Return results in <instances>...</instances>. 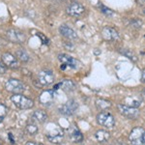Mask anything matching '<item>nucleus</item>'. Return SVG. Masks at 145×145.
Masks as SVG:
<instances>
[{"label": "nucleus", "mask_w": 145, "mask_h": 145, "mask_svg": "<svg viewBox=\"0 0 145 145\" xmlns=\"http://www.w3.org/2000/svg\"><path fill=\"white\" fill-rule=\"evenodd\" d=\"M117 108L121 115H123L124 117H127L129 119H135L138 117L139 115L138 109L135 108V107H131L125 106V105H118Z\"/></svg>", "instance_id": "6"}, {"label": "nucleus", "mask_w": 145, "mask_h": 145, "mask_svg": "<svg viewBox=\"0 0 145 145\" xmlns=\"http://www.w3.org/2000/svg\"><path fill=\"white\" fill-rule=\"evenodd\" d=\"M70 137H71L72 141L74 142V143H80L83 140V135L78 129H72L71 133H70Z\"/></svg>", "instance_id": "18"}, {"label": "nucleus", "mask_w": 145, "mask_h": 145, "mask_svg": "<svg viewBox=\"0 0 145 145\" xmlns=\"http://www.w3.org/2000/svg\"><path fill=\"white\" fill-rule=\"evenodd\" d=\"M124 102H125V104L123 105L131 107H135V108H137V106H139L141 105V99L139 97H137V96H128L124 100Z\"/></svg>", "instance_id": "17"}, {"label": "nucleus", "mask_w": 145, "mask_h": 145, "mask_svg": "<svg viewBox=\"0 0 145 145\" xmlns=\"http://www.w3.org/2000/svg\"><path fill=\"white\" fill-rule=\"evenodd\" d=\"M119 52H120L121 54H123L124 56H126V57H128L129 59L132 60V61H134V62L137 61V54H135L134 51L129 50V48H120V50H119Z\"/></svg>", "instance_id": "22"}, {"label": "nucleus", "mask_w": 145, "mask_h": 145, "mask_svg": "<svg viewBox=\"0 0 145 145\" xmlns=\"http://www.w3.org/2000/svg\"><path fill=\"white\" fill-rule=\"evenodd\" d=\"M32 117L34 118V120H36L39 123H44L48 119V114L45 110H42V109H38V110L34 111Z\"/></svg>", "instance_id": "19"}, {"label": "nucleus", "mask_w": 145, "mask_h": 145, "mask_svg": "<svg viewBox=\"0 0 145 145\" xmlns=\"http://www.w3.org/2000/svg\"><path fill=\"white\" fill-rule=\"evenodd\" d=\"M46 137H48V139L50 140L51 143L59 144L64 139V133L61 130H58L54 132V134H48L46 135Z\"/></svg>", "instance_id": "16"}, {"label": "nucleus", "mask_w": 145, "mask_h": 145, "mask_svg": "<svg viewBox=\"0 0 145 145\" xmlns=\"http://www.w3.org/2000/svg\"><path fill=\"white\" fill-rule=\"evenodd\" d=\"M85 12V8L82 4L78 3V2H74V3H72L71 5H69L66 9V13L71 17H74L78 18L80 17L81 15Z\"/></svg>", "instance_id": "9"}, {"label": "nucleus", "mask_w": 145, "mask_h": 145, "mask_svg": "<svg viewBox=\"0 0 145 145\" xmlns=\"http://www.w3.org/2000/svg\"><path fill=\"white\" fill-rule=\"evenodd\" d=\"M2 62L4 63L6 67L10 69H18V58L15 55H13L10 52H5L1 56Z\"/></svg>", "instance_id": "11"}, {"label": "nucleus", "mask_w": 145, "mask_h": 145, "mask_svg": "<svg viewBox=\"0 0 145 145\" xmlns=\"http://www.w3.org/2000/svg\"><path fill=\"white\" fill-rule=\"evenodd\" d=\"M138 3L140 4V5L145 6V0H138Z\"/></svg>", "instance_id": "32"}, {"label": "nucleus", "mask_w": 145, "mask_h": 145, "mask_svg": "<svg viewBox=\"0 0 145 145\" xmlns=\"http://www.w3.org/2000/svg\"><path fill=\"white\" fill-rule=\"evenodd\" d=\"M100 10L101 12H102L103 14H105L106 16H107V17H111L112 15H113V11L110 10V9H108L107 7L104 6V5H100L99 6Z\"/></svg>", "instance_id": "26"}, {"label": "nucleus", "mask_w": 145, "mask_h": 145, "mask_svg": "<svg viewBox=\"0 0 145 145\" xmlns=\"http://www.w3.org/2000/svg\"><path fill=\"white\" fill-rule=\"evenodd\" d=\"M13 104L20 109H29L34 106V102L22 94H14L11 97Z\"/></svg>", "instance_id": "1"}, {"label": "nucleus", "mask_w": 145, "mask_h": 145, "mask_svg": "<svg viewBox=\"0 0 145 145\" xmlns=\"http://www.w3.org/2000/svg\"><path fill=\"white\" fill-rule=\"evenodd\" d=\"M109 133L106 132V131H104V130H100L98 131L97 133L95 134V137L96 139L98 140L99 142H106L107 140L109 139Z\"/></svg>", "instance_id": "20"}, {"label": "nucleus", "mask_w": 145, "mask_h": 145, "mask_svg": "<svg viewBox=\"0 0 145 145\" xmlns=\"http://www.w3.org/2000/svg\"><path fill=\"white\" fill-rule=\"evenodd\" d=\"M114 145H123V144L121 143V142H118V141L116 142V141H115V143H114Z\"/></svg>", "instance_id": "35"}, {"label": "nucleus", "mask_w": 145, "mask_h": 145, "mask_svg": "<svg viewBox=\"0 0 145 145\" xmlns=\"http://www.w3.org/2000/svg\"><path fill=\"white\" fill-rule=\"evenodd\" d=\"M6 72V68L4 65H2L1 63H0V74H3Z\"/></svg>", "instance_id": "29"}, {"label": "nucleus", "mask_w": 145, "mask_h": 145, "mask_svg": "<svg viewBox=\"0 0 145 145\" xmlns=\"http://www.w3.org/2000/svg\"><path fill=\"white\" fill-rule=\"evenodd\" d=\"M5 88L8 92L14 93V94H22L25 90V85L18 79L11 78L6 82Z\"/></svg>", "instance_id": "3"}, {"label": "nucleus", "mask_w": 145, "mask_h": 145, "mask_svg": "<svg viewBox=\"0 0 145 145\" xmlns=\"http://www.w3.org/2000/svg\"><path fill=\"white\" fill-rule=\"evenodd\" d=\"M26 132L30 135H35L38 133V127L34 123H28L26 125Z\"/></svg>", "instance_id": "24"}, {"label": "nucleus", "mask_w": 145, "mask_h": 145, "mask_svg": "<svg viewBox=\"0 0 145 145\" xmlns=\"http://www.w3.org/2000/svg\"><path fill=\"white\" fill-rule=\"evenodd\" d=\"M37 37H39L40 39H41L42 43L44 44V45H48L50 44V40H48V38L46 36H45L43 33H41V32H38V33L36 34Z\"/></svg>", "instance_id": "28"}, {"label": "nucleus", "mask_w": 145, "mask_h": 145, "mask_svg": "<svg viewBox=\"0 0 145 145\" xmlns=\"http://www.w3.org/2000/svg\"><path fill=\"white\" fill-rule=\"evenodd\" d=\"M16 56H17V58L18 60H20V61L23 62V63H26L30 60L29 54H28L24 50H22V48L17 50V52H16Z\"/></svg>", "instance_id": "23"}, {"label": "nucleus", "mask_w": 145, "mask_h": 145, "mask_svg": "<svg viewBox=\"0 0 145 145\" xmlns=\"http://www.w3.org/2000/svg\"><path fill=\"white\" fill-rule=\"evenodd\" d=\"M6 36L9 41L15 44H23L26 40V36L22 30L15 29V28L9 29L6 32Z\"/></svg>", "instance_id": "4"}, {"label": "nucleus", "mask_w": 145, "mask_h": 145, "mask_svg": "<svg viewBox=\"0 0 145 145\" xmlns=\"http://www.w3.org/2000/svg\"><path fill=\"white\" fill-rule=\"evenodd\" d=\"M8 137H9V139H10L11 143H12V144H15V140H14L13 135H12L11 133H9V134H8Z\"/></svg>", "instance_id": "30"}, {"label": "nucleus", "mask_w": 145, "mask_h": 145, "mask_svg": "<svg viewBox=\"0 0 145 145\" xmlns=\"http://www.w3.org/2000/svg\"><path fill=\"white\" fill-rule=\"evenodd\" d=\"M143 14H144V16H145V9H144V10H143Z\"/></svg>", "instance_id": "36"}, {"label": "nucleus", "mask_w": 145, "mask_h": 145, "mask_svg": "<svg viewBox=\"0 0 145 145\" xmlns=\"http://www.w3.org/2000/svg\"><path fill=\"white\" fill-rule=\"evenodd\" d=\"M38 81L43 86L50 85L54 81V74L50 70H42L38 74Z\"/></svg>", "instance_id": "7"}, {"label": "nucleus", "mask_w": 145, "mask_h": 145, "mask_svg": "<svg viewBox=\"0 0 145 145\" xmlns=\"http://www.w3.org/2000/svg\"><path fill=\"white\" fill-rule=\"evenodd\" d=\"M58 60H59L62 64L66 65L67 67H70V68H72V69H78L79 67V65H80V63L76 59H74V57H72V56H70L68 54H65V53H60V54H58Z\"/></svg>", "instance_id": "10"}, {"label": "nucleus", "mask_w": 145, "mask_h": 145, "mask_svg": "<svg viewBox=\"0 0 145 145\" xmlns=\"http://www.w3.org/2000/svg\"><path fill=\"white\" fill-rule=\"evenodd\" d=\"M58 88H61L65 92H72V91H74L76 89V84H74V81L71 80V79H63L61 82L56 84L53 90L56 91Z\"/></svg>", "instance_id": "14"}, {"label": "nucleus", "mask_w": 145, "mask_h": 145, "mask_svg": "<svg viewBox=\"0 0 145 145\" xmlns=\"http://www.w3.org/2000/svg\"><path fill=\"white\" fill-rule=\"evenodd\" d=\"M7 111H8V109H7L5 105L0 104V122H2L4 120V118L6 117Z\"/></svg>", "instance_id": "25"}, {"label": "nucleus", "mask_w": 145, "mask_h": 145, "mask_svg": "<svg viewBox=\"0 0 145 145\" xmlns=\"http://www.w3.org/2000/svg\"><path fill=\"white\" fill-rule=\"evenodd\" d=\"M102 37L105 41L113 42V41H117L119 39V34L114 28L106 26L103 28L102 30Z\"/></svg>", "instance_id": "12"}, {"label": "nucleus", "mask_w": 145, "mask_h": 145, "mask_svg": "<svg viewBox=\"0 0 145 145\" xmlns=\"http://www.w3.org/2000/svg\"><path fill=\"white\" fill-rule=\"evenodd\" d=\"M78 108V103L74 100H70L68 101L66 104H64L63 106L59 107V112L65 116H72L76 113Z\"/></svg>", "instance_id": "5"}, {"label": "nucleus", "mask_w": 145, "mask_h": 145, "mask_svg": "<svg viewBox=\"0 0 145 145\" xmlns=\"http://www.w3.org/2000/svg\"><path fill=\"white\" fill-rule=\"evenodd\" d=\"M142 142L145 143V131H144V133H143V135H142Z\"/></svg>", "instance_id": "34"}, {"label": "nucleus", "mask_w": 145, "mask_h": 145, "mask_svg": "<svg viewBox=\"0 0 145 145\" xmlns=\"http://www.w3.org/2000/svg\"><path fill=\"white\" fill-rule=\"evenodd\" d=\"M96 106L99 110L103 111V110H106V109L109 108L111 106V103L109 101L104 100V99H98L96 101Z\"/></svg>", "instance_id": "21"}, {"label": "nucleus", "mask_w": 145, "mask_h": 145, "mask_svg": "<svg viewBox=\"0 0 145 145\" xmlns=\"http://www.w3.org/2000/svg\"><path fill=\"white\" fill-rule=\"evenodd\" d=\"M97 122L99 125L106 129H112L115 125V120H114L113 115L110 112L103 111L100 112L97 115Z\"/></svg>", "instance_id": "2"}, {"label": "nucleus", "mask_w": 145, "mask_h": 145, "mask_svg": "<svg viewBox=\"0 0 145 145\" xmlns=\"http://www.w3.org/2000/svg\"><path fill=\"white\" fill-rule=\"evenodd\" d=\"M131 26L135 29H139L142 26V22L140 20H133L131 22Z\"/></svg>", "instance_id": "27"}, {"label": "nucleus", "mask_w": 145, "mask_h": 145, "mask_svg": "<svg viewBox=\"0 0 145 145\" xmlns=\"http://www.w3.org/2000/svg\"><path fill=\"white\" fill-rule=\"evenodd\" d=\"M144 129L141 127H135L132 130L129 135V139L132 142L133 145H141L142 142V135L144 133Z\"/></svg>", "instance_id": "8"}, {"label": "nucleus", "mask_w": 145, "mask_h": 145, "mask_svg": "<svg viewBox=\"0 0 145 145\" xmlns=\"http://www.w3.org/2000/svg\"><path fill=\"white\" fill-rule=\"evenodd\" d=\"M54 90H46L44 91L39 97V101L42 105L46 106H50L54 101Z\"/></svg>", "instance_id": "13"}, {"label": "nucleus", "mask_w": 145, "mask_h": 145, "mask_svg": "<svg viewBox=\"0 0 145 145\" xmlns=\"http://www.w3.org/2000/svg\"><path fill=\"white\" fill-rule=\"evenodd\" d=\"M0 145H2V143H1V142H0Z\"/></svg>", "instance_id": "37"}, {"label": "nucleus", "mask_w": 145, "mask_h": 145, "mask_svg": "<svg viewBox=\"0 0 145 145\" xmlns=\"http://www.w3.org/2000/svg\"><path fill=\"white\" fill-rule=\"evenodd\" d=\"M142 80H143L144 82H145V70H144L143 72H142Z\"/></svg>", "instance_id": "33"}, {"label": "nucleus", "mask_w": 145, "mask_h": 145, "mask_svg": "<svg viewBox=\"0 0 145 145\" xmlns=\"http://www.w3.org/2000/svg\"><path fill=\"white\" fill-rule=\"evenodd\" d=\"M59 32L63 37H65V38H67L69 40H74V39L78 38V34H76V32L74 31L72 28L69 27L66 24L60 25Z\"/></svg>", "instance_id": "15"}, {"label": "nucleus", "mask_w": 145, "mask_h": 145, "mask_svg": "<svg viewBox=\"0 0 145 145\" xmlns=\"http://www.w3.org/2000/svg\"><path fill=\"white\" fill-rule=\"evenodd\" d=\"M25 145H43V144L38 143V142H34V141H28L25 143Z\"/></svg>", "instance_id": "31"}]
</instances>
